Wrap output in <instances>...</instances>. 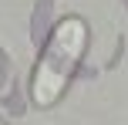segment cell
<instances>
[{"label": "cell", "mask_w": 128, "mask_h": 125, "mask_svg": "<svg viewBox=\"0 0 128 125\" xmlns=\"http://www.w3.org/2000/svg\"><path fill=\"white\" fill-rule=\"evenodd\" d=\"M84 47H88V24L81 17H64L54 27V34L47 37L44 51H40V61L34 68L30 98H34L37 108H51L64 95V88H68Z\"/></svg>", "instance_id": "obj_1"}, {"label": "cell", "mask_w": 128, "mask_h": 125, "mask_svg": "<svg viewBox=\"0 0 128 125\" xmlns=\"http://www.w3.org/2000/svg\"><path fill=\"white\" fill-rule=\"evenodd\" d=\"M10 81H14V74H10V61L0 54V98L10 91Z\"/></svg>", "instance_id": "obj_2"}, {"label": "cell", "mask_w": 128, "mask_h": 125, "mask_svg": "<svg viewBox=\"0 0 128 125\" xmlns=\"http://www.w3.org/2000/svg\"><path fill=\"white\" fill-rule=\"evenodd\" d=\"M0 125H4V122H0Z\"/></svg>", "instance_id": "obj_3"}]
</instances>
